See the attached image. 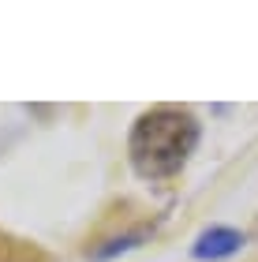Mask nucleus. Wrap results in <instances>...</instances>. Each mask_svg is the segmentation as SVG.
<instances>
[{
	"mask_svg": "<svg viewBox=\"0 0 258 262\" xmlns=\"http://www.w3.org/2000/svg\"><path fill=\"white\" fill-rule=\"evenodd\" d=\"M198 142V124L191 113L183 109H154L146 116H138V124L131 131V165L150 180L172 176L183 169V161L191 158Z\"/></svg>",
	"mask_w": 258,
	"mask_h": 262,
	"instance_id": "obj_1",
	"label": "nucleus"
},
{
	"mask_svg": "<svg viewBox=\"0 0 258 262\" xmlns=\"http://www.w3.org/2000/svg\"><path fill=\"white\" fill-rule=\"evenodd\" d=\"M243 247V236L236 229H209L195 240L191 255L195 258H225V255H236Z\"/></svg>",
	"mask_w": 258,
	"mask_h": 262,
	"instance_id": "obj_2",
	"label": "nucleus"
}]
</instances>
